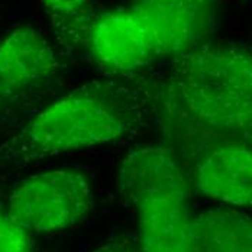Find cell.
Here are the masks:
<instances>
[{"label":"cell","instance_id":"cell-1","mask_svg":"<svg viewBox=\"0 0 252 252\" xmlns=\"http://www.w3.org/2000/svg\"><path fill=\"white\" fill-rule=\"evenodd\" d=\"M139 90L118 83L87 84L48 104L0 145V164L25 165L122 139L148 112Z\"/></svg>","mask_w":252,"mask_h":252},{"label":"cell","instance_id":"cell-2","mask_svg":"<svg viewBox=\"0 0 252 252\" xmlns=\"http://www.w3.org/2000/svg\"><path fill=\"white\" fill-rule=\"evenodd\" d=\"M122 200L138 220L141 252H189L194 213L187 178L162 147L129 152L119 170Z\"/></svg>","mask_w":252,"mask_h":252},{"label":"cell","instance_id":"cell-3","mask_svg":"<svg viewBox=\"0 0 252 252\" xmlns=\"http://www.w3.org/2000/svg\"><path fill=\"white\" fill-rule=\"evenodd\" d=\"M178 104L199 124L247 133L251 127V58L238 51L186 55L171 68Z\"/></svg>","mask_w":252,"mask_h":252},{"label":"cell","instance_id":"cell-4","mask_svg":"<svg viewBox=\"0 0 252 252\" xmlns=\"http://www.w3.org/2000/svg\"><path fill=\"white\" fill-rule=\"evenodd\" d=\"M94 204L92 184L76 168H52L21 181L7 215L29 233H51L81 223Z\"/></svg>","mask_w":252,"mask_h":252},{"label":"cell","instance_id":"cell-5","mask_svg":"<svg viewBox=\"0 0 252 252\" xmlns=\"http://www.w3.org/2000/svg\"><path fill=\"white\" fill-rule=\"evenodd\" d=\"M90 45L103 67L113 73H132L165 54L152 7L107 13L90 32Z\"/></svg>","mask_w":252,"mask_h":252},{"label":"cell","instance_id":"cell-6","mask_svg":"<svg viewBox=\"0 0 252 252\" xmlns=\"http://www.w3.org/2000/svg\"><path fill=\"white\" fill-rule=\"evenodd\" d=\"M60 70L57 54L36 29L18 26L0 41V90L18 94L39 87Z\"/></svg>","mask_w":252,"mask_h":252},{"label":"cell","instance_id":"cell-7","mask_svg":"<svg viewBox=\"0 0 252 252\" xmlns=\"http://www.w3.org/2000/svg\"><path fill=\"white\" fill-rule=\"evenodd\" d=\"M196 190L210 200L248 207L252 202V155L244 142L213 148L197 165Z\"/></svg>","mask_w":252,"mask_h":252},{"label":"cell","instance_id":"cell-8","mask_svg":"<svg viewBox=\"0 0 252 252\" xmlns=\"http://www.w3.org/2000/svg\"><path fill=\"white\" fill-rule=\"evenodd\" d=\"M251 218L219 209L194 216L189 252H252Z\"/></svg>","mask_w":252,"mask_h":252},{"label":"cell","instance_id":"cell-9","mask_svg":"<svg viewBox=\"0 0 252 252\" xmlns=\"http://www.w3.org/2000/svg\"><path fill=\"white\" fill-rule=\"evenodd\" d=\"M0 252H33L31 233L3 212H0Z\"/></svg>","mask_w":252,"mask_h":252},{"label":"cell","instance_id":"cell-10","mask_svg":"<svg viewBox=\"0 0 252 252\" xmlns=\"http://www.w3.org/2000/svg\"><path fill=\"white\" fill-rule=\"evenodd\" d=\"M89 0H44L58 24H70L81 15Z\"/></svg>","mask_w":252,"mask_h":252},{"label":"cell","instance_id":"cell-11","mask_svg":"<svg viewBox=\"0 0 252 252\" xmlns=\"http://www.w3.org/2000/svg\"><path fill=\"white\" fill-rule=\"evenodd\" d=\"M93 252H141V250L138 242H133L127 238H118L104 244L103 247Z\"/></svg>","mask_w":252,"mask_h":252},{"label":"cell","instance_id":"cell-12","mask_svg":"<svg viewBox=\"0 0 252 252\" xmlns=\"http://www.w3.org/2000/svg\"><path fill=\"white\" fill-rule=\"evenodd\" d=\"M158 1H161V3H183L186 0H158Z\"/></svg>","mask_w":252,"mask_h":252},{"label":"cell","instance_id":"cell-13","mask_svg":"<svg viewBox=\"0 0 252 252\" xmlns=\"http://www.w3.org/2000/svg\"><path fill=\"white\" fill-rule=\"evenodd\" d=\"M0 96H3V93H1V90H0Z\"/></svg>","mask_w":252,"mask_h":252}]
</instances>
